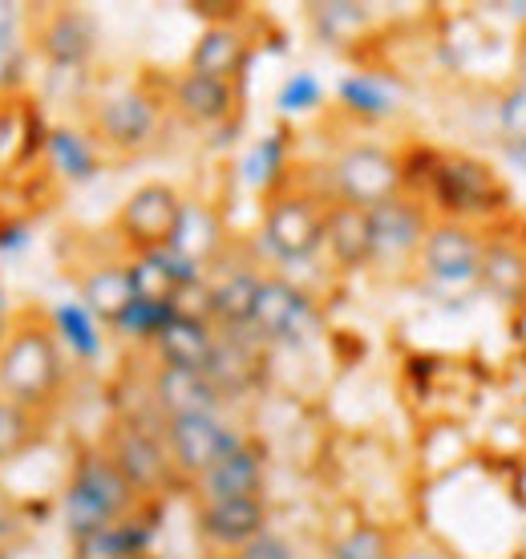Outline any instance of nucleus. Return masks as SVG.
Here are the masks:
<instances>
[{"instance_id": "nucleus-42", "label": "nucleus", "mask_w": 526, "mask_h": 559, "mask_svg": "<svg viewBox=\"0 0 526 559\" xmlns=\"http://www.w3.org/2000/svg\"><path fill=\"white\" fill-rule=\"evenodd\" d=\"M0 106H4V102H0Z\"/></svg>"}, {"instance_id": "nucleus-7", "label": "nucleus", "mask_w": 526, "mask_h": 559, "mask_svg": "<svg viewBox=\"0 0 526 559\" xmlns=\"http://www.w3.org/2000/svg\"><path fill=\"white\" fill-rule=\"evenodd\" d=\"M324 195L333 203L373 211L385 199L405 195V163L397 151L376 142H352L328 158L324 167Z\"/></svg>"}, {"instance_id": "nucleus-1", "label": "nucleus", "mask_w": 526, "mask_h": 559, "mask_svg": "<svg viewBox=\"0 0 526 559\" xmlns=\"http://www.w3.org/2000/svg\"><path fill=\"white\" fill-rule=\"evenodd\" d=\"M409 195L421 199L433 219H454L482 231L511 219V187L490 163L462 151H426V170L409 182Z\"/></svg>"}, {"instance_id": "nucleus-28", "label": "nucleus", "mask_w": 526, "mask_h": 559, "mask_svg": "<svg viewBox=\"0 0 526 559\" xmlns=\"http://www.w3.org/2000/svg\"><path fill=\"white\" fill-rule=\"evenodd\" d=\"M45 317H49V329L57 333L61 349L70 353L73 361L82 365L101 361V353H106V324L97 321L82 300H57Z\"/></svg>"}, {"instance_id": "nucleus-8", "label": "nucleus", "mask_w": 526, "mask_h": 559, "mask_svg": "<svg viewBox=\"0 0 526 559\" xmlns=\"http://www.w3.org/2000/svg\"><path fill=\"white\" fill-rule=\"evenodd\" d=\"M248 329L267 349H300L324 329V312H320L316 296L304 293L296 280L279 276V272H263Z\"/></svg>"}, {"instance_id": "nucleus-24", "label": "nucleus", "mask_w": 526, "mask_h": 559, "mask_svg": "<svg viewBox=\"0 0 526 559\" xmlns=\"http://www.w3.org/2000/svg\"><path fill=\"white\" fill-rule=\"evenodd\" d=\"M260 284H263V272L255 264H236L227 267V272H219V276H207L211 324L215 329H248Z\"/></svg>"}, {"instance_id": "nucleus-38", "label": "nucleus", "mask_w": 526, "mask_h": 559, "mask_svg": "<svg viewBox=\"0 0 526 559\" xmlns=\"http://www.w3.org/2000/svg\"><path fill=\"white\" fill-rule=\"evenodd\" d=\"M21 21H25V4L0 0V28H21Z\"/></svg>"}, {"instance_id": "nucleus-2", "label": "nucleus", "mask_w": 526, "mask_h": 559, "mask_svg": "<svg viewBox=\"0 0 526 559\" xmlns=\"http://www.w3.org/2000/svg\"><path fill=\"white\" fill-rule=\"evenodd\" d=\"M70 385V353L61 349L45 312H25L0 345V393L28 409H53Z\"/></svg>"}, {"instance_id": "nucleus-36", "label": "nucleus", "mask_w": 526, "mask_h": 559, "mask_svg": "<svg viewBox=\"0 0 526 559\" xmlns=\"http://www.w3.org/2000/svg\"><path fill=\"white\" fill-rule=\"evenodd\" d=\"M28 78V45L16 28H0V102L16 98Z\"/></svg>"}, {"instance_id": "nucleus-21", "label": "nucleus", "mask_w": 526, "mask_h": 559, "mask_svg": "<svg viewBox=\"0 0 526 559\" xmlns=\"http://www.w3.org/2000/svg\"><path fill=\"white\" fill-rule=\"evenodd\" d=\"M154 535H158V511H154V503H142L122 523L77 539L73 559H146L154 547Z\"/></svg>"}, {"instance_id": "nucleus-33", "label": "nucleus", "mask_w": 526, "mask_h": 559, "mask_svg": "<svg viewBox=\"0 0 526 559\" xmlns=\"http://www.w3.org/2000/svg\"><path fill=\"white\" fill-rule=\"evenodd\" d=\"M397 551H402L397 532H388L381 523H357L328 539L324 559H397Z\"/></svg>"}, {"instance_id": "nucleus-16", "label": "nucleus", "mask_w": 526, "mask_h": 559, "mask_svg": "<svg viewBox=\"0 0 526 559\" xmlns=\"http://www.w3.org/2000/svg\"><path fill=\"white\" fill-rule=\"evenodd\" d=\"M194 503H223V499H260L267 490V450L263 442L248 438L231 454H223L211 471L194 478L191 487Z\"/></svg>"}, {"instance_id": "nucleus-34", "label": "nucleus", "mask_w": 526, "mask_h": 559, "mask_svg": "<svg viewBox=\"0 0 526 559\" xmlns=\"http://www.w3.org/2000/svg\"><path fill=\"white\" fill-rule=\"evenodd\" d=\"M175 312H179V308L170 305V300H142V296H134V305H130L122 317H118V324H113L110 333L122 336V341H130V345H142V349H151L154 336H158L170 321H175Z\"/></svg>"}, {"instance_id": "nucleus-29", "label": "nucleus", "mask_w": 526, "mask_h": 559, "mask_svg": "<svg viewBox=\"0 0 526 559\" xmlns=\"http://www.w3.org/2000/svg\"><path fill=\"white\" fill-rule=\"evenodd\" d=\"M77 288H82V305L89 308V312H94V317L106 324V329H113V324H118V317H122L125 308L134 305L130 267L113 264V260L85 267L82 280H77Z\"/></svg>"}, {"instance_id": "nucleus-4", "label": "nucleus", "mask_w": 526, "mask_h": 559, "mask_svg": "<svg viewBox=\"0 0 526 559\" xmlns=\"http://www.w3.org/2000/svg\"><path fill=\"white\" fill-rule=\"evenodd\" d=\"M328 203L320 187L308 182H284L276 195L263 199L260 215V243L276 264H308L324 252V219Z\"/></svg>"}, {"instance_id": "nucleus-23", "label": "nucleus", "mask_w": 526, "mask_h": 559, "mask_svg": "<svg viewBox=\"0 0 526 559\" xmlns=\"http://www.w3.org/2000/svg\"><path fill=\"white\" fill-rule=\"evenodd\" d=\"M41 151L57 179L70 182V187H85V182H94L101 175V146L82 127H70V122L45 127Z\"/></svg>"}, {"instance_id": "nucleus-32", "label": "nucleus", "mask_w": 526, "mask_h": 559, "mask_svg": "<svg viewBox=\"0 0 526 559\" xmlns=\"http://www.w3.org/2000/svg\"><path fill=\"white\" fill-rule=\"evenodd\" d=\"M45 430H49V421L41 409H28L0 393V466L33 454L45 442Z\"/></svg>"}, {"instance_id": "nucleus-14", "label": "nucleus", "mask_w": 526, "mask_h": 559, "mask_svg": "<svg viewBox=\"0 0 526 559\" xmlns=\"http://www.w3.org/2000/svg\"><path fill=\"white\" fill-rule=\"evenodd\" d=\"M478 293L494 296L502 308L526 305V224H518L514 215L482 231Z\"/></svg>"}, {"instance_id": "nucleus-37", "label": "nucleus", "mask_w": 526, "mask_h": 559, "mask_svg": "<svg viewBox=\"0 0 526 559\" xmlns=\"http://www.w3.org/2000/svg\"><path fill=\"white\" fill-rule=\"evenodd\" d=\"M223 559H296V544H291L288 535H279V532H260L251 544H243L239 551H231V556H223Z\"/></svg>"}, {"instance_id": "nucleus-35", "label": "nucleus", "mask_w": 526, "mask_h": 559, "mask_svg": "<svg viewBox=\"0 0 526 559\" xmlns=\"http://www.w3.org/2000/svg\"><path fill=\"white\" fill-rule=\"evenodd\" d=\"M320 106H324V85H320L316 73L296 70L279 82V90H276L279 118H304V114H316Z\"/></svg>"}, {"instance_id": "nucleus-11", "label": "nucleus", "mask_w": 526, "mask_h": 559, "mask_svg": "<svg viewBox=\"0 0 526 559\" xmlns=\"http://www.w3.org/2000/svg\"><path fill=\"white\" fill-rule=\"evenodd\" d=\"M430 224L433 211L409 191L376 203L369 211V227H373V260H369V267L373 272H414Z\"/></svg>"}, {"instance_id": "nucleus-40", "label": "nucleus", "mask_w": 526, "mask_h": 559, "mask_svg": "<svg viewBox=\"0 0 526 559\" xmlns=\"http://www.w3.org/2000/svg\"><path fill=\"white\" fill-rule=\"evenodd\" d=\"M438 559H457V556H450V551H438Z\"/></svg>"}, {"instance_id": "nucleus-13", "label": "nucleus", "mask_w": 526, "mask_h": 559, "mask_svg": "<svg viewBox=\"0 0 526 559\" xmlns=\"http://www.w3.org/2000/svg\"><path fill=\"white\" fill-rule=\"evenodd\" d=\"M28 41L53 70H85L97 57V21L77 4L33 9Z\"/></svg>"}, {"instance_id": "nucleus-26", "label": "nucleus", "mask_w": 526, "mask_h": 559, "mask_svg": "<svg viewBox=\"0 0 526 559\" xmlns=\"http://www.w3.org/2000/svg\"><path fill=\"white\" fill-rule=\"evenodd\" d=\"M215 324L203 321V317H187V312H175V321L154 336L151 357L154 365H167V369H207L211 349H215Z\"/></svg>"}, {"instance_id": "nucleus-3", "label": "nucleus", "mask_w": 526, "mask_h": 559, "mask_svg": "<svg viewBox=\"0 0 526 559\" xmlns=\"http://www.w3.org/2000/svg\"><path fill=\"white\" fill-rule=\"evenodd\" d=\"M142 507L139 490L122 478V471L110 462V454L97 447H82L73 454V471L61 487V519L70 539H85L94 532H106L125 515H134Z\"/></svg>"}, {"instance_id": "nucleus-39", "label": "nucleus", "mask_w": 526, "mask_h": 559, "mask_svg": "<svg viewBox=\"0 0 526 559\" xmlns=\"http://www.w3.org/2000/svg\"><path fill=\"white\" fill-rule=\"evenodd\" d=\"M9 324H13V305H9V293H4V284H0V336L9 333Z\"/></svg>"}, {"instance_id": "nucleus-22", "label": "nucleus", "mask_w": 526, "mask_h": 559, "mask_svg": "<svg viewBox=\"0 0 526 559\" xmlns=\"http://www.w3.org/2000/svg\"><path fill=\"white\" fill-rule=\"evenodd\" d=\"M324 255L333 260L336 272H364L373 260V227L369 211L352 203H328L324 219Z\"/></svg>"}, {"instance_id": "nucleus-12", "label": "nucleus", "mask_w": 526, "mask_h": 559, "mask_svg": "<svg viewBox=\"0 0 526 559\" xmlns=\"http://www.w3.org/2000/svg\"><path fill=\"white\" fill-rule=\"evenodd\" d=\"M251 433L223 418V414H199V418H170L163 421V447H167L182 487H191L194 478L211 471L223 454H231L239 442H248Z\"/></svg>"}, {"instance_id": "nucleus-18", "label": "nucleus", "mask_w": 526, "mask_h": 559, "mask_svg": "<svg viewBox=\"0 0 526 559\" xmlns=\"http://www.w3.org/2000/svg\"><path fill=\"white\" fill-rule=\"evenodd\" d=\"M215 333L219 336H215V349H211L203 373L223 393V402H231V397H243L260 385L267 345L251 329H215Z\"/></svg>"}, {"instance_id": "nucleus-27", "label": "nucleus", "mask_w": 526, "mask_h": 559, "mask_svg": "<svg viewBox=\"0 0 526 559\" xmlns=\"http://www.w3.org/2000/svg\"><path fill=\"white\" fill-rule=\"evenodd\" d=\"M291 179V130L276 127L267 130L260 142H251V151L239 158V182L251 195H276L279 187Z\"/></svg>"}, {"instance_id": "nucleus-30", "label": "nucleus", "mask_w": 526, "mask_h": 559, "mask_svg": "<svg viewBox=\"0 0 526 559\" xmlns=\"http://www.w3.org/2000/svg\"><path fill=\"white\" fill-rule=\"evenodd\" d=\"M304 13L320 41H328L333 49L360 41L373 28V9L360 4V0H316V4H308Z\"/></svg>"}, {"instance_id": "nucleus-15", "label": "nucleus", "mask_w": 526, "mask_h": 559, "mask_svg": "<svg viewBox=\"0 0 526 559\" xmlns=\"http://www.w3.org/2000/svg\"><path fill=\"white\" fill-rule=\"evenodd\" d=\"M272 527L267 499H223V503H194V535L211 556L223 559L251 544L260 532Z\"/></svg>"}, {"instance_id": "nucleus-41", "label": "nucleus", "mask_w": 526, "mask_h": 559, "mask_svg": "<svg viewBox=\"0 0 526 559\" xmlns=\"http://www.w3.org/2000/svg\"><path fill=\"white\" fill-rule=\"evenodd\" d=\"M0 345H4V336H0Z\"/></svg>"}, {"instance_id": "nucleus-19", "label": "nucleus", "mask_w": 526, "mask_h": 559, "mask_svg": "<svg viewBox=\"0 0 526 559\" xmlns=\"http://www.w3.org/2000/svg\"><path fill=\"white\" fill-rule=\"evenodd\" d=\"M151 406L158 421L170 418H199V414H223V393L199 369H167L154 365L151 373Z\"/></svg>"}, {"instance_id": "nucleus-25", "label": "nucleus", "mask_w": 526, "mask_h": 559, "mask_svg": "<svg viewBox=\"0 0 526 559\" xmlns=\"http://www.w3.org/2000/svg\"><path fill=\"white\" fill-rule=\"evenodd\" d=\"M248 57L251 37L243 33L239 21H231V25H207L199 33L191 57H187V70L219 78V82H239V73L248 70Z\"/></svg>"}, {"instance_id": "nucleus-20", "label": "nucleus", "mask_w": 526, "mask_h": 559, "mask_svg": "<svg viewBox=\"0 0 526 559\" xmlns=\"http://www.w3.org/2000/svg\"><path fill=\"white\" fill-rule=\"evenodd\" d=\"M333 98L340 106V114H345L348 122H357V127H385L402 110L397 85L388 82L385 73H369V70L345 73L336 82Z\"/></svg>"}, {"instance_id": "nucleus-9", "label": "nucleus", "mask_w": 526, "mask_h": 559, "mask_svg": "<svg viewBox=\"0 0 526 559\" xmlns=\"http://www.w3.org/2000/svg\"><path fill=\"white\" fill-rule=\"evenodd\" d=\"M482 267V227L433 219L417 252V276L438 293H474Z\"/></svg>"}, {"instance_id": "nucleus-5", "label": "nucleus", "mask_w": 526, "mask_h": 559, "mask_svg": "<svg viewBox=\"0 0 526 559\" xmlns=\"http://www.w3.org/2000/svg\"><path fill=\"white\" fill-rule=\"evenodd\" d=\"M167 94H158L151 82H130L118 90H106L101 98L89 106V134L101 151L113 154H142L151 151V142L163 134V118H167Z\"/></svg>"}, {"instance_id": "nucleus-31", "label": "nucleus", "mask_w": 526, "mask_h": 559, "mask_svg": "<svg viewBox=\"0 0 526 559\" xmlns=\"http://www.w3.org/2000/svg\"><path fill=\"white\" fill-rule=\"evenodd\" d=\"M170 248L207 272V267L219 260V248H223V224H219V215H215V207L187 199L182 224H179V231H175V243H170Z\"/></svg>"}, {"instance_id": "nucleus-17", "label": "nucleus", "mask_w": 526, "mask_h": 559, "mask_svg": "<svg viewBox=\"0 0 526 559\" xmlns=\"http://www.w3.org/2000/svg\"><path fill=\"white\" fill-rule=\"evenodd\" d=\"M167 106L194 130H219L236 122L239 82H219L207 73L182 70L167 90Z\"/></svg>"}, {"instance_id": "nucleus-10", "label": "nucleus", "mask_w": 526, "mask_h": 559, "mask_svg": "<svg viewBox=\"0 0 526 559\" xmlns=\"http://www.w3.org/2000/svg\"><path fill=\"white\" fill-rule=\"evenodd\" d=\"M182 207L187 199L170 187V182H142L134 187L125 203L113 215V231L122 236V243L130 248V255L163 252L175 243V231L182 224Z\"/></svg>"}, {"instance_id": "nucleus-6", "label": "nucleus", "mask_w": 526, "mask_h": 559, "mask_svg": "<svg viewBox=\"0 0 526 559\" xmlns=\"http://www.w3.org/2000/svg\"><path fill=\"white\" fill-rule=\"evenodd\" d=\"M101 450L110 454V462L122 471V478L139 490L142 503H158L167 499L170 490L182 487L179 471L170 462L167 447H163V426H151V421L134 418V414H122L106 426V438H101Z\"/></svg>"}]
</instances>
